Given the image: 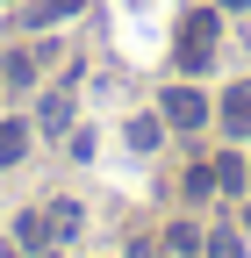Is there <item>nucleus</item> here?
<instances>
[{
	"label": "nucleus",
	"instance_id": "3",
	"mask_svg": "<svg viewBox=\"0 0 251 258\" xmlns=\"http://www.w3.org/2000/svg\"><path fill=\"white\" fill-rule=\"evenodd\" d=\"M223 122H230V137H251V79H244V86H230Z\"/></svg>",
	"mask_w": 251,
	"mask_h": 258
},
{
	"label": "nucleus",
	"instance_id": "4",
	"mask_svg": "<svg viewBox=\"0 0 251 258\" xmlns=\"http://www.w3.org/2000/svg\"><path fill=\"white\" fill-rule=\"evenodd\" d=\"M22 151H29V129H22V122H0V172H8Z\"/></svg>",
	"mask_w": 251,
	"mask_h": 258
},
{
	"label": "nucleus",
	"instance_id": "1",
	"mask_svg": "<svg viewBox=\"0 0 251 258\" xmlns=\"http://www.w3.org/2000/svg\"><path fill=\"white\" fill-rule=\"evenodd\" d=\"M208 57H215V15H186V29H179V64H186V72H208Z\"/></svg>",
	"mask_w": 251,
	"mask_h": 258
},
{
	"label": "nucleus",
	"instance_id": "10",
	"mask_svg": "<svg viewBox=\"0 0 251 258\" xmlns=\"http://www.w3.org/2000/svg\"><path fill=\"white\" fill-rule=\"evenodd\" d=\"M223 8H251V0H223Z\"/></svg>",
	"mask_w": 251,
	"mask_h": 258
},
{
	"label": "nucleus",
	"instance_id": "2",
	"mask_svg": "<svg viewBox=\"0 0 251 258\" xmlns=\"http://www.w3.org/2000/svg\"><path fill=\"white\" fill-rule=\"evenodd\" d=\"M165 122H172V129H201V122H208V101H201L194 86H172V93H165Z\"/></svg>",
	"mask_w": 251,
	"mask_h": 258
},
{
	"label": "nucleus",
	"instance_id": "5",
	"mask_svg": "<svg viewBox=\"0 0 251 258\" xmlns=\"http://www.w3.org/2000/svg\"><path fill=\"white\" fill-rule=\"evenodd\" d=\"M65 122H72V101H65V93H50V101H43V129L57 137V129H65Z\"/></svg>",
	"mask_w": 251,
	"mask_h": 258
},
{
	"label": "nucleus",
	"instance_id": "6",
	"mask_svg": "<svg viewBox=\"0 0 251 258\" xmlns=\"http://www.w3.org/2000/svg\"><path fill=\"white\" fill-rule=\"evenodd\" d=\"M208 258H244V237H237V230H215V237H208Z\"/></svg>",
	"mask_w": 251,
	"mask_h": 258
},
{
	"label": "nucleus",
	"instance_id": "7",
	"mask_svg": "<svg viewBox=\"0 0 251 258\" xmlns=\"http://www.w3.org/2000/svg\"><path fill=\"white\" fill-rule=\"evenodd\" d=\"M50 230H57V237H72V230H79V208H72V201H57V208H50Z\"/></svg>",
	"mask_w": 251,
	"mask_h": 258
},
{
	"label": "nucleus",
	"instance_id": "9",
	"mask_svg": "<svg viewBox=\"0 0 251 258\" xmlns=\"http://www.w3.org/2000/svg\"><path fill=\"white\" fill-rule=\"evenodd\" d=\"M86 8V0H43V8H36V22H57V15H79Z\"/></svg>",
	"mask_w": 251,
	"mask_h": 258
},
{
	"label": "nucleus",
	"instance_id": "8",
	"mask_svg": "<svg viewBox=\"0 0 251 258\" xmlns=\"http://www.w3.org/2000/svg\"><path fill=\"white\" fill-rule=\"evenodd\" d=\"M50 237V215H22V244H43Z\"/></svg>",
	"mask_w": 251,
	"mask_h": 258
}]
</instances>
